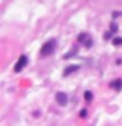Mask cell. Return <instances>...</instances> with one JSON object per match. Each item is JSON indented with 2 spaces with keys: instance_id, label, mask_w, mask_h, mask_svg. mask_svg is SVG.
I'll return each instance as SVG.
<instances>
[{
  "instance_id": "cell-1",
  "label": "cell",
  "mask_w": 122,
  "mask_h": 126,
  "mask_svg": "<svg viewBox=\"0 0 122 126\" xmlns=\"http://www.w3.org/2000/svg\"><path fill=\"white\" fill-rule=\"evenodd\" d=\"M56 45H57L56 40H49V42L41 47V56H49V54H52V52L56 50Z\"/></svg>"
},
{
  "instance_id": "cell-2",
  "label": "cell",
  "mask_w": 122,
  "mask_h": 126,
  "mask_svg": "<svg viewBox=\"0 0 122 126\" xmlns=\"http://www.w3.org/2000/svg\"><path fill=\"white\" fill-rule=\"evenodd\" d=\"M27 65V56H20V60L16 61V65H14V72H20V70H24Z\"/></svg>"
},
{
  "instance_id": "cell-3",
  "label": "cell",
  "mask_w": 122,
  "mask_h": 126,
  "mask_svg": "<svg viewBox=\"0 0 122 126\" xmlns=\"http://www.w3.org/2000/svg\"><path fill=\"white\" fill-rule=\"evenodd\" d=\"M56 101H57V105L65 106V105H67V94H63V92H57V95H56Z\"/></svg>"
},
{
  "instance_id": "cell-4",
  "label": "cell",
  "mask_w": 122,
  "mask_h": 126,
  "mask_svg": "<svg viewBox=\"0 0 122 126\" xmlns=\"http://www.w3.org/2000/svg\"><path fill=\"white\" fill-rule=\"evenodd\" d=\"M79 42H81V43H84V45H88V47H90V45H92V38L88 36V34H81V36H79Z\"/></svg>"
},
{
  "instance_id": "cell-5",
  "label": "cell",
  "mask_w": 122,
  "mask_h": 126,
  "mask_svg": "<svg viewBox=\"0 0 122 126\" xmlns=\"http://www.w3.org/2000/svg\"><path fill=\"white\" fill-rule=\"evenodd\" d=\"M113 88H117V90H120V88H122V79H117V81L113 83Z\"/></svg>"
},
{
  "instance_id": "cell-6",
  "label": "cell",
  "mask_w": 122,
  "mask_h": 126,
  "mask_svg": "<svg viewBox=\"0 0 122 126\" xmlns=\"http://www.w3.org/2000/svg\"><path fill=\"white\" fill-rule=\"evenodd\" d=\"M74 70H77V67H70V68H67V70H65V76H68V74L74 72Z\"/></svg>"
},
{
  "instance_id": "cell-7",
  "label": "cell",
  "mask_w": 122,
  "mask_h": 126,
  "mask_svg": "<svg viewBox=\"0 0 122 126\" xmlns=\"http://www.w3.org/2000/svg\"><path fill=\"white\" fill-rule=\"evenodd\" d=\"M84 99H86V101H92V92H86V94H84Z\"/></svg>"
},
{
  "instance_id": "cell-8",
  "label": "cell",
  "mask_w": 122,
  "mask_h": 126,
  "mask_svg": "<svg viewBox=\"0 0 122 126\" xmlns=\"http://www.w3.org/2000/svg\"><path fill=\"white\" fill-rule=\"evenodd\" d=\"M115 45H122V40H120V38H117V40H115Z\"/></svg>"
}]
</instances>
